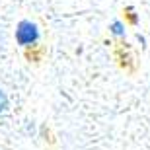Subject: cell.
I'll list each match as a JSON object with an SVG mask.
<instances>
[{
	"mask_svg": "<svg viewBox=\"0 0 150 150\" xmlns=\"http://www.w3.org/2000/svg\"><path fill=\"white\" fill-rule=\"evenodd\" d=\"M39 39V29L33 22H23L18 23V29H16V41L20 45H33L35 41Z\"/></svg>",
	"mask_w": 150,
	"mask_h": 150,
	"instance_id": "1",
	"label": "cell"
},
{
	"mask_svg": "<svg viewBox=\"0 0 150 150\" xmlns=\"http://www.w3.org/2000/svg\"><path fill=\"white\" fill-rule=\"evenodd\" d=\"M6 107H8V98H6V94L0 90V113L6 111Z\"/></svg>",
	"mask_w": 150,
	"mask_h": 150,
	"instance_id": "2",
	"label": "cell"
},
{
	"mask_svg": "<svg viewBox=\"0 0 150 150\" xmlns=\"http://www.w3.org/2000/svg\"><path fill=\"white\" fill-rule=\"evenodd\" d=\"M111 29H113V33H115V35H123V33H125V31H123V25H121V22H113Z\"/></svg>",
	"mask_w": 150,
	"mask_h": 150,
	"instance_id": "3",
	"label": "cell"
}]
</instances>
